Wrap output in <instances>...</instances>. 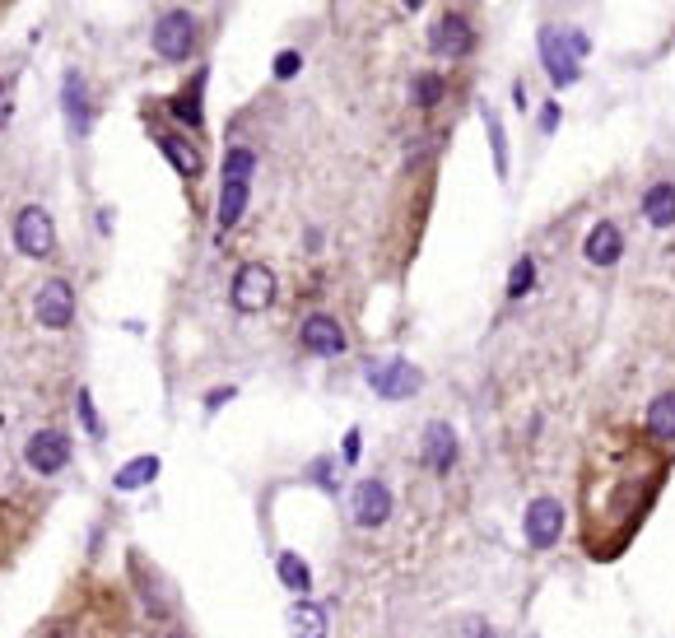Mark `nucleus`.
Listing matches in <instances>:
<instances>
[{
  "mask_svg": "<svg viewBox=\"0 0 675 638\" xmlns=\"http://www.w3.org/2000/svg\"><path fill=\"white\" fill-rule=\"evenodd\" d=\"M536 47H540V66H545V75H550L559 89H568V84L582 80V66H578V52H573V42H568V28L545 24V28L536 33Z\"/></svg>",
  "mask_w": 675,
  "mask_h": 638,
  "instance_id": "4",
  "label": "nucleus"
},
{
  "mask_svg": "<svg viewBox=\"0 0 675 638\" xmlns=\"http://www.w3.org/2000/svg\"><path fill=\"white\" fill-rule=\"evenodd\" d=\"M14 247L24 252V257L42 261L56 252V224L52 215L42 210V205H24L19 215H14Z\"/></svg>",
  "mask_w": 675,
  "mask_h": 638,
  "instance_id": "6",
  "label": "nucleus"
},
{
  "mask_svg": "<svg viewBox=\"0 0 675 638\" xmlns=\"http://www.w3.org/2000/svg\"><path fill=\"white\" fill-rule=\"evenodd\" d=\"M289 629H294V638H326V611L317 601H298L289 611Z\"/></svg>",
  "mask_w": 675,
  "mask_h": 638,
  "instance_id": "21",
  "label": "nucleus"
},
{
  "mask_svg": "<svg viewBox=\"0 0 675 638\" xmlns=\"http://www.w3.org/2000/svg\"><path fill=\"white\" fill-rule=\"evenodd\" d=\"M643 219L652 229H675V182H652L643 191Z\"/></svg>",
  "mask_w": 675,
  "mask_h": 638,
  "instance_id": "19",
  "label": "nucleus"
},
{
  "mask_svg": "<svg viewBox=\"0 0 675 638\" xmlns=\"http://www.w3.org/2000/svg\"><path fill=\"white\" fill-rule=\"evenodd\" d=\"M252 173H257V154L247 145H233L224 154V177H219V229H238V219L247 215L252 201Z\"/></svg>",
  "mask_w": 675,
  "mask_h": 638,
  "instance_id": "2",
  "label": "nucleus"
},
{
  "mask_svg": "<svg viewBox=\"0 0 675 638\" xmlns=\"http://www.w3.org/2000/svg\"><path fill=\"white\" fill-rule=\"evenodd\" d=\"M480 117H485V131H489V150H494V168H499V177H508V136H503V122L494 117V108H480Z\"/></svg>",
  "mask_w": 675,
  "mask_h": 638,
  "instance_id": "24",
  "label": "nucleus"
},
{
  "mask_svg": "<svg viewBox=\"0 0 675 638\" xmlns=\"http://www.w3.org/2000/svg\"><path fill=\"white\" fill-rule=\"evenodd\" d=\"M61 108H66V122L75 136H89L94 126V103H89V84H84L80 70H70L66 84H61Z\"/></svg>",
  "mask_w": 675,
  "mask_h": 638,
  "instance_id": "17",
  "label": "nucleus"
},
{
  "mask_svg": "<svg viewBox=\"0 0 675 638\" xmlns=\"http://www.w3.org/2000/svg\"><path fill=\"white\" fill-rule=\"evenodd\" d=\"M298 340H303V350L317 354V359H336V354H345V326L336 322L331 313H308L303 317V326H298Z\"/></svg>",
  "mask_w": 675,
  "mask_h": 638,
  "instance_id": "9",
  "label": "nucleus"
},
{
  "mask_svg": "<svg viewBox=\"0 0 675 638\" xmlns=\"http://www.w3.org/2000/svg\"><path fill=\"white\" fill-rule=\"evenodd\" d=\"M419 5H424V0H405V10H419Z\"/></svg>",
  "mask_w": 675,
  "mask_h": 638,
  "instance_id": "34",
  "label": "nucleus"
},
{
  "mask_svg": "<svg viewBox=\"0 0 675 638\" xmlns=\"http://www.w3.org/2000/svg\"><path fill=\"white\" fill-rule=\"evenodd\" d=\"M624 252V229L615 219H596L587 238H582V257L592 261V266H615Z\"/></svg>",
  "mask_w": 675,
  "mask_h": 638,
  "instance_id": "14",
  "label": "nucleus"
},
{
  "mask_svg": "<svg viewBox=\"0 0 675 638\" xmlns=\"http://www.w3.org/2000/svg\"><path fill=\"white\" fill-rule=\"evenodd\" d=\"M149 42H154V52H159L163 61H191V56H196V42H201V24H196L191 10H168V14H159Z\"/></svg>",
  "mask_w": 675,
  "mask_h": 638,
  "instance_id": "3",
  "label": "nucleus"
},
{
  "mask_svg": "<svg viewBox=\"0 0 675 638\" xmlns=\"http://www.w3.org/2000/svg\"><path fill=\"white\" fill-rule=\"evenodd\" d=\"M666 457L662 448H615L606 457V480H596L592 471L582 476V527H587V545L596 541V531H620V545L634 536L638 517L652 508L657 489L666 480Z\"/></svg>",
  "mask_w": 675,
  "mask_h": 638,
  "instance_id": "1",
  "label": "nucleus"
},
{
  "mask_svg": "<svg viewBox=\"0 0 675 638\" xmlns=\"http://www.w3.org/2000/svg\"><path fill=\"white\" fill-rule=\"evenodd\" d=\"M229 396H233V387H224V392H210V396H205V406H210V410H219L224 401H229Z\"/></svg>",
  "mask_w": 675,
  "mask_h": 638,
  "instance_id": "33",
  "label": "nucleus"
},
{
  "mask_svg": "<svg viewBox=\"0 0 675 638\" xmlns=\"http://www.w3.org/2000/svg\"><path fill=\"white\" fill-rule=\"evenodd\" d=\"M531 285H536V261L517 257L513 261V275H508V299H527Z\"/></svg>",
  "mask_w": 675,
  "mask_h": 638,
  "instance_id": "26",
  "label": "nucleus"
},
{
  "mask_svg": "<svg viewBox=\"0 0 675 638\" xmlns=\"http://www.w3.org/2000/svg\"><path fill=\"white\" fill-rule=\"evenodd\" d=\"M643 438L652 448L671 452L675 448V392H657L648 401V415H643Z\"/></svg>",
  "mask_w": 675,
  "mask_h": 638,
  "instance_id": "15",
  "label": "nucleus"
},
{
  "mask_svg": "<svg viewBox=\"0 0 675 638\" xmlns=\"http://www.w3.org/2000/svg\"><path fill=\"white\" fill-rule=\"evenodd\" d=\"M33 317H38L47 331H66L70 322H75V289L56 275V280H47V285L38 289V299H33Z\"/></svg>",
  "mask_w": 675,
  "mask_h": 638,
  "instance_id": "10",
  "label": "nucleus"
},
{
  "mask_svg": "<svg viewBox=\"0 0 675 638\" xmlns=\"http://www.w3.org/2000/svg\"><path fill=\"white\" fill-rule=\"evenodd\" d=\"M229 299H233V308H238V313H266L270 303H275V271H270V266H261V261H247V266H238Z\"/></svg>",
  "mask_w": 675,
  "mask_h": 638,
  "instance_id": "5",
  "label": "nucleus"
},
{
  "mask_svg": "<svg viewBox=\"0 0 675 638\" xmlns=\"http://www.w3.org/2000/svg\"><path fill=\"white\" fill-rule=\"evenodd\" d=\"M24 462L33 466L38 476H56V471H66V462H70V438L61 434V429H38V434L28 438Z\"/></svg>",
  "mask_w": 675,
  "mask_h": 638,
  "instance_id": "12",
  "label": "nucleus"
},
{
  "mask_svg": "<svg viewBox=\"0 0 675 638\" xmlns=\"http://www.w3.org/2000/svg\"><path fill=\"white\" fill-rule=\"evenodd\" d=\"M466 638H489V625L485 620H466Z\"/></svg>",
  "mask_w": 675,
  "mask_h": 638,
  "instance_id": "32",
  "label": "nucleus"
},
{
  "mask_svg": "<svg viewBox=\"0 0 675 638\" xmlns=\"http://www.w3.org/2000/svg\"><path fill=\"white\" fill-rule=\"evenodd\" d=\"M275 573H280V583L289 587V592H298V597H303V592L312 587L308 564H303V559H298L294 550H280V559H275Z\"/></svg>",
  "mask_w": 675,
  "mask_h": 638,
  "instance_id": "23",
  "label": "nucleus"
},
{
  "mask_svg": "<svg viewBox=\"0 0 675 638\" xmlns=\"http://www.w3.org/2000/svg\"><path fill=\"white\" fill-rule=\"evenodd\" d=\"M373 392L382 396V401H410V396L424 387V373H419L410 359H392V364H378L373 368Z\"/></svg>",
  "mask_w": 675,
  "mask_h": 638,
  "instance_id": "11",
  "label": "nucleus"
},
{
  "mask_svg": "<svg viewBox=\"0 0 675 638\" xmlns=\"http://www.w3.org/2000/svg\"><path fill=\"white\" fill-rule=\"evenodd\" d=\"M75 410H80V424L89 429V438H103V420H98V406H94V396L84 392H75Z\"/></svg>",
  "mask_w": 675,
  "mask_h": 638,
  "instance_id": "27",
  "label": "nucleus"
},
{
  "mask_svg": "<svg viewBox=\"0 0 675 638\" xmlns=\"http://www.w3.org/2000/svg\"><path fill=\"white\" fill-rule=\"evenodd\" d=\"M359 443H364V434H359V429H350V434H345V443H340V457H345V462H359Z\"/></svg>",
  "mask_w": 675,
  "mask_h": 638,
  "instance_id": "29",
  "label": "nucleus"
},
{
  "mask_svg": "<svg viewBox=\"0 0 675 638\" xmlns=\"http://www.w3.org/2000/svg\"><path fill=\"white\" fill-rule=\"evenodd\" d=\"M205 80H210V75H205V70H196V75L187 80V89L168 98L173 117L187 126V131H201V126H205Z\"/></svg>",
  "mask_w": 675,
  "mask_h": 638,
  "instance_id": "18",
  "label": "nucleus"
},
{
  "mask_svg": "<svg viewBox=\"0 0 675 638\" xmlns=\"http://www.w3.org/2000/svg\"><path fill=\"white\" fill-rule=\"evenodd\" d=\"M457 434H452V424L433 420L424 424V466H429L433 476H447L452 466H457Z\"/></svg>",
  "mask_w": 675,
  "mask_h": 638,
  "instance_id": "16",
  "label": "nucleus"
},
{
  "mask_svg": "<svg viewBox=\"0 0 675 638\" xmlns=\"http://www.w3.org/2000/svg\"><path fill=\"white\" fill-rule=\"evenodd\" d=\"M154 476H159V457H135V462H126L122 471L112 476V485L122 489V494H135V489H145Z\"/></svg>",
  "mask_w": 675,
  "mask_h": 638,
  "instance_id": "22",
  "label": "nucleus"
},
{
  "mask_svg": "<svg viewBox=\"0 0 675 638\" xmlns=\"http://www.w3.org/2000/svg\"><path fill=\"white\" fill-rule=\"evenodd\" d=\"M429 47H433L438 56H452V61L471 56V52H475V28H471V19H466L461 10L438 14V19H433V28H429Z\"/></svg>",
  "mask_w": 675,
  "mask_h": 638,
  "instance_id": "7",
  "label": "nucleus"
},
{
  "mask_svg": "<svg viewBox=\"0 0 675 638\" xmlns=\"http://www.w3.org/2000/svg\"><path fill=\"white\" fill-rule=\"evenodd\" d=\"M522 527H527V545H531V550H550V545L564 536V503L550 499V494L531 499L527 503V517H522Z\"/></svg>",
  "mask_w": 675,
  "mask_h": 638,
  "instance_id": "8",
  "label": "nucleus"
},
{
  "mask_svg": "<svg viewBox=\"0 0 675 638\" xmlns=\"http://www.w3.org/2000/svg\"><path fill=\"white\" fill-rule=\"evenodd\" d=\"M410 94H415L419 108L429 112V108H438V103H443L447 80H443V75H433V70H424V75H415V89H410Z\"/></svg>",
  "mask_w": 675,
  "mask_h": 638,
  "instance_id": "25",
  "label": "nucleus"
},
{
  "mask_svg": "<svg viewBox=\"0 0 675 638\" xmlns=\"http://www.w3.org/2000/svg\"><path fill=\"white\" fill-rule=\"evenodd\" d=\"M298 70H303V56L298 52H280L275 61H270V75H275V80H294Z\"/></svg>",
  "mask_w": 675,
  "mask_h": 638,
  "instance_id": "28",
  "label": "nucleus"
},
{
  "mask_svg": "<svg viewBox=\"0 0 675 638\" xmlns=\"http://www.w3.org/2000/svg\"><path fill=\"white\" fill-rule=\"evenodd\" d=\"M350 508H354V522H359V527H368V531L382 527V522L392 517V489L382 485V480H359Z\"/></svg>",
  "mask_w": 675,
  "mask_h": 638,
  "instance_id": "13",
  "label": "nucleus"
},
{
  "mask_svg": "<svg viewBox=\"0 0 675 638\" xmlns=\"http://www.w3.org/2000/svg\"><path fill=\"white\" fill-rule=\"evenodd\" d=\"M559 117H564V112H559V103H545V108H540V126H545V131H554V126H559Z\"/></svg>",
  "mask_w": 675,
  "mask_h": 638,
  "instance_id": "30",
  "label": "nucleus"
},
{
  "mask_svg": "<svg viewBox=\"0 0 675 638\" xmlns=\"http://www.w3.org/2000/svg\"><path fill=\"white\" fill-rule=\"evenodd\" d=\"M159 150H163V159L173 163L177 173L187 177H201V168H205V159H201V150L191 145V140H182V136H159Z\"/></svg>",
  "mask_w": 675,
  "mask_h": 638,
  "instance_id": "20",
  "label": "nucleus"
},
{
  "mask_svg": "<svg viewBox=\"0 0 675 638\" xmlns=\"http://www.w3.org/2000/svg\"><path fill=\"white\" fill-rule=\"evenodd\" d=\"M173 638H187V634H173Z\"/></svg>",
  "mask_w": 675,
  "mask_h": 638,
  "instance_id": "35",
  "label": "nucleus"
},
{
  "mask_svg": "<svg viewBox=\"0 0 675 638\" xmlns=\"http://www.w3.org/2000/svg\"><path fill=\"white\" fill-rule=\"evenodd\" d=\"M308 476H312V480H322V485L331 489V466H326V462H312V471H308Z\"/></svg>",
  "mask_w": 675,
  "mask_h": 638,
  "instance_id": "31",
  "label": "nucleus"
}]
</instances>
